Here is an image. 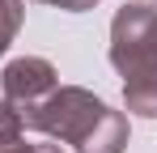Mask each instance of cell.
<instances>
[{"mask_svg":"<svg viewBox=\"0 0 157 153\" xmlns=\"http://www.w3.org/2000/svg\"><path fill=\"white\" fill-rule=\"evenodd\" d=\"M110 34H115L110 60H115V68L128 81L157 76V9H149V4H123Z\"/></svg>","mask_w":157,"mask_h":153,"instance_id":"obj_2","label":"cell"},{"mask_svg":"<svg viewBox=\"0 0 157 153\" xmlns=\"http://www.w3.org/2000/svg\"><path fill=\"white\" fill-rule=\"evenodd\" d=\"M128 106L140 115H157V76H136L128 81Z\"/></svg>","mask_w":157,"mask_h":153,"instance_id":"obj_4","label":"cell"},{"mask_svg":"<svg viewBox=\"0 0 157 153\" xmlns=\"http://www.w3.org/2000/svg\"><path fill=\"white\" fill-rule=\"evenodd\" d=\"M21 119L51 136L72 140L81 153H123L128 140V124L85 89H51L38 106L21 111Z\"/></svg>","mask_w":157,"mask_h":153,"instance_id":"obj_1","label":"cell"},{"mask_svg":"<svg viewBox=\"0 0 157 153\" xmlns=\"http://www.w3.org/2000/svg\"><path fill=\"white\" fill-rule=\"evenodd\" d=\"M51 89H55V73H51L47 60H13V64L4 68V94L17 102L21 111L38 106ZM21 111H17V115H21Z\"/></svg>","mask_w":157,"mask_h":153,"instance_id":"obj_3","label":"cell"},{"mask_svg":"<svg viewBox=\"0 0 157 153\" xmlns=\"http://www.w3.org/2000/svg\"><path fill=\"white\" fill-rule=\"evenodd\" d=\"M47 4H59V9H72V13H81V9H89L94 0H47Z\"/></svg>","mask_w":157,"mask_h":153,"instance_id":"obj_5","label":"cell"}]
</instances>
